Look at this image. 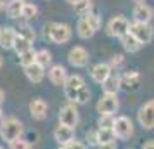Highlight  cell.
I'll list each match as a JSON object with an SVG mask.
<instances>
[{
	"mask_svg": "<svg viewBox=\"0 0 154 149\" xmlns=\"http://www.w3.org/2000/svg\"><path fill=\"white\" fill-rule=\"evenodd\" d=\"M66 2H68V4H69L71 7H73V5H75V4H78V2H80V0H66Z\"/></svg>",
	"mask_w": 154,
	"mask_h": 149,
	"instance_id": "cell-39",
	"label": "cell"
},
{
	"mask_svg": "<svg viewBox=\"0 0 154 149\" xmlns=\"http://www.w3.org/2000/svg\"><path fill=\"white\" fill-rule=\"evenodd\" d=\"M16 36H17V29L12 26H4L0 29V47L4 50H12Z\"/></svg>",
	"mask_w": 154,
	"mask_h": 149,
	"instance_id": "cell-18",
	"label": "cell"
},
{
	"mask_svg": "<svg viewBox=\"0 0 154 149\" xmlns=\"http://www.w3.org/2000/svg\"><path fill=\"white\" fill-rule=\"evenodd\" d=\"M4 102H5V92L0 88V107H2V104H4Z\"/></svg>",
	"mask_w": 154,
	"mask_h": 149,
	"instance_id": "cell-38",
	"label": "cell"
},
{
	"mask_svg": "<svg viewBox=\"0 0 154 149\" xmlns=\"http://www.w3.org/2000/svg\"><path fill=\"white\" fill-rule=\"evenodd\" d=\"M24 4H26V0H9L7 4H5L7 17H11V19H19Z\"/></svg>",
	"mask_w": 154,
	"mask_h": 149,
	"instance_id": "cell-22",
	"label": "cell"
},
{
	"mask_svg": "<svg viewBox=\"0 0 154 149\" xmlns=\"http://www.w3.org/2000/svg\"><path fill=\"white\" fill-rule=\"evenodd\" d=\"M99 149H118V146H116V142H109V144H102V146H99Z\"/></svg>",
	"mask_w": 154,
	"mask_h": 149,
	"instance_id": "cell-37",
	"label": "cell"
},
{
	"mask_svg": "<svg viewBox=\"0 0 154 149\" xmlns=\"http://www.w3.org/2000/svg\"><path fill=\"white\" fill-rule=\"evenodd\" d=\"M112 132L119 141H130L135 135V125H133L132 118H128L125 114L116 116L114 118V125H112Z\"/></svg>",
	"mask_w": 154,
	"mask_h": 149,
	"instance_id": "cell-5",
	"label": "cell"
},
{
	"mask_svg": "<svg viewBox=\"0 0 154 149\" xmlns=\"http://www.w3.org/2000/svg\"><path fill=\"white\" fill-rule=\"evenodd\" d=\"M100 24H102V19L100 16L95 14V12H90L88 16H83L80 17L76 23V35L83 40H88L100 29Z\"/></svg>",
	"mask_w": 154,
	"mask_h": 149,
	"instance_id": "cell-3",
	"label": "cell"
},
{
	"mask_svg": "<svg viewBox=\"0 0 154 149\" xmlns=\"http://www.w3.org/2000/svg\"><path fill=\"white\" fill-rule=\"evenodd\" d=\"M36 14H38V7L35 4H31V2H26L21 12V19H24V23H29L36 17Z\"/></svg>",
	"mask_w": 154,
	"mask_h": 149,
	"instance_id": "cell-26",
	"label": "cell"
},
{
	"mask_svg": "<svg viewBox=\"0 0 154 149\" xmlns=\"http://www.w3.org/2000/svg\"><path fill=\"white\" fill-rule=\"evenodd\" d=\"M128 31H130V21L121 14L112 16L107 21V24H106V33L109 36H112V38H121Z\"/></svg>",
	"mask_w": 154,
	"mask_h": 149,
	"instance_id": "cell-6",
	"label": "cell"
},
{
	"mask_svg": "<svg viewBox=\"0 0 154 149\" xmlns=\"http://www.w3.org/2000/svg\"><path fill=\"white\" fill-rule=\"evenodd\" d=\"M2 68H4V57L0 56V70H2Z\"/></svg>",
	"mask_w": 154,
	"mask_h": 149,
	"instance_id": "cell-41",
	"label": "cell"
},
{
	"mask_svg": "<svg viewBox=\"0 0 154 149\" xmlns=\"http://www.w3.org/2000/svg\"><path fill=\"white\" fill-rule=\"evenodd\" d=\"M140 149H154V139H149V141H146L142 146H140Z\"/></svg>",
	"mask_w": 154,
	"mask_h": 149,
	"instance_id": "cell-36",
	"label": "cell"
},
{
	"mask_svg": "<svg viewBox=\"0 0 154 149\" xmlns=\"http://www.w3.org/2000/svg\"><path fill=\"white\" fill-rule=\"evenodd\" d=\"M57 120H59V125H64V127H69V128H76L78 123H80V109H78V104H75V102H66L59 109Z\"/></svg>",
	"mask_w": 154,
	"mask_h": 149,
	"instance_id": "cell-4",
	"label": "cell"
},
{
	"mask_svg": "<svg viewBox=\"0 0 154 149\" xmlns=\"http://www.w3.org/2000/svg\"><path fill=\"white\" fill-rule=\"evenodd\" d=\"M0 149H4V147H2V146H0Z\"/></svg>",
	"mask_w": 154,
	"mask_h": 149,
	"instance_id": "cell-44",
	"label": "cell"
},
{
	"mask_svg": "<svg viewBox=\"0 0 154 149\" xmlns=\"http://www.w3.org/2000/svg\"><path fill=\"white\" fill-rule=\"evenodd\" d=\"M100 87H102V92L104 94H114V95H118V92L121 90V75L112 71Z\"/></svg>",
	"mask_w": 154,
	"mask_h": 149,
	"instance_id": "cell-19",
	"label": "cell"
},
{
	"mask_svg": "<svg viewBox=\"0 0 154 149\" xmlns=\"http://www.w3.org/2000/svg\"><path fill=\"white\" fill-rule=\"evenodd\" d=\"M130 33L142 45L151 43L154 38V28L151 26V23H130Z\"/></svg>",
	"mask_w": 154,
	"mask_h": 149,
	"instance_id": "cell-9",
	"label": "cell"
},
{
	"mask_svg": "<svg viewBox=\"0 0 154 149\" xmlns=\"http://www.w3.org/2000/svg\"><path fill=\"white\" fill-rule=\"evenodd\" d=\"M97 137H99V146L116 142V135L112 132V128H97Z\"/></svg>",
	"mask_w": 154,
	"mask_h": 149,
	"instance_id": "cell-25",
	"label": "cell"
},
{
	"mask_svg": "<svg viewBox=\"0 0 154 149\" xmlns=\"http://www.w3.org/2000/svg\"><path fill=\"white\" fill-rule=\"evenodd\" d=\"M140 80H142V76H140L139 71H135V70L126 71V73L121 75V88L126 90V92H133V90L139 88Z\"/></svg>",
	"mask_w": 154,
	"mask_h": 149,
	"instance_id": "cell-15",
	"label": "cell"
},
{
	"mask_svg": "<svg viewBox=\"0 0 154 149\" xmlns=\"http://www.w3.org/2000/svg\"><path fill=\"white\" fill-rule=\"evenodd\" d=\"M132 2H135V4H144L146 0H132Z\"/></svg>",
	"mask_w": 154,
	"mask_h": 149,
	"instance_id": "cell-42",
	"label": "cell"
},
{
	"mask_svg": "<svg viewBox=\"0 0 154 149\" xmlns=\"http://www.w3.org/2000/svg\"><path fill=\"white\" fill-rule=\"evenodd\" d=\"M109 66H111V70H121L123 66H125V56L123 54H112V57L109 59Z\"/></svg>",
	"mask_w": 154,
	"mask_h": 149,
	"instance_id": "cell-33",
	"label": "cell"
},
{
	"mask_svg": "<svg viewBox=\"0 0 154 149\" xmlns=\"http://www.w3.org/2000/svg\"><path fill=\"white\" fill-rule=\"evenodd\" d=\"M9 149H33V146H31L29 141L19 137V139H16V141L9 142Z\"/></svg>",
	"mask_w": 154,
	"mask_h": 149,
	"instance_id": "cell-34",
	"label": "cell"
},
{
	"mask_svg": "<svg viewBox=\"0 0 154 149\" xmlns=\"http://www.w3.org/2000/svg\"><path fill=\"white\" fill-rule=\"evenodd\" d=\"M43 33H45V36H47L52 43H56V45H64V43H68L71 40L73 29H71V26L68 23L50 21V23L45 24Z\"/></svg>",
	"mask_w": 154,
	"mask_h": 149,
	"instance_id": "cell-1",
	"label": "cell"
},
{
	"mask_svg": "<svg viewBox=\"0 0 154 149\" xmlns=\"http://www.w3.org/2000/svg\"><path fill=\"white\" fill-rule=\"evenodd\" d=\"M19 64H21L23 68H26V66H31V64H35V57H36V50L35 49H29L26 52H23L19 54Z\"/></svg>",
	"mask_w": 154,
	"mask_h": 149,
	"instance_id": "cell-27",
	"label": "cell"
},
{
	"mask_svg": "<svg viewBox=\"0 0 154 149\" xmlns=\"http://www.w3.org/2000/svg\"><path fill=\"white\" fill-rule=\"evenodd\" d=\"M85 146L90 147H97L99 146V137H97V130H87L85 132Z\"/></svg>",
	"mask_w": 154,
	"mask_h": 149,
	"instance_id": "cell-31",
	"label": "cell"
},
{
	"mask_svg": "<svg viewBox=\"0 0 154 149\" xmlns=\"http://www.w3.org/2000/svg\"><path fill=\"white\" fill-rule=\"evenodd\" d=\"M114 118H116V116H112V114H100L99 120H97V127L99 128H112Z\"/></svg>",
	"mask_w": 154,
	"mask_h": 149,
	"instance_id": "cell-32",
	"label": "cell"
},
{
	"mask_svg": "<svg viewBox=\"0 0 154 149\" xmlns=\"http://www.w3.org/2000/svg\"><path fill=\"white\" fill-rule=\"evenodd\" d=\"M33 49L31 47V42H28L26 38H23V36H16V42H14V47H12V50H16V54L19 56V54H23V52H26V50Z\"/></svg>",
	"mask_w": 154,
	"mask_h": 149,
	"instance_id": "cell-29",
	"label": "cell"
},
{
	"mask_svg": "<svg viewBox=\"0 0 154 149\" xmlns=\"http://www.w3.org/2000/svg\"><path fill=\"white\" fill-rule=\"evenodd\" d=\"M5 9V0H0V11H4Z\"/></svg>",
	"mask_w": 154,
	"mask_h": 149,
	"instance_id": "cell-40",
	"label": "cell"
},
{
	"mask_svg": "<svg viewBox=\"0 0 154 149\" xmlns=\"http://www.w3.org/2000/svg\"><path fill=\"white\" fill-rule=\"evenodd\" d=\"M52 135H54V141L59 146H64V144H69V142L75 141V128L64 127V125H57L54 128Z\"/></svg>",
	"mask_w": 154,
	"mask_h": 149,
	"instance_id": "cell-17",
	"label": "cell"
},
{
	"mask_svg": "<svg viewBox=\"0 0 154 149\" xmlns=\"http://www.w3.org/2000/svg\"><path fill=\"white\" fill-rule=\"evenodd\" d=\"M111 73H112V70H111V66H109V63H97V64L92 66L90 76H92V80H94L95 83L102 85Z\"/></svg>",
	"mask_w": 154,
	"mask_h": 149,
	"instance_id": "cell-16",
	"label": "cell"
},
{
	"mask_svg": "<svg viewBox=\"0 0 154 149\" xmlns=\"http://www.w3.org/2000/svg\"><path fill=\"white\" fill-rule=\"evenodd\" d=\"M23 132H24V125L16 116H4V120L0 121V139L7 144L23 137Z\"/></svg>",
	"mask_w": 154,
	"mask_h": 149,
	"instance_id": "cell-2",
	"label": "cell"
},
{
	"mask_svg": "<svg viewBox=\"0 0 154 149\" xmlns=\"http://www.w3.org/2000/svg\"><path fill=\"white\" fill-rule=\"evenodd\" d=\"M73 11H75L80 17L88 16L90 12H94V0H80L78 4L73 5Z\"/></svg>",
	"mask_w": 154,
	"mask_h": 149,
	"instance_id": "cell-23",
	"label": "cell"
},
{
	"mask_svg": "<svg viewBox=\"0 0 154 149\" xmlns=\"http://www.w3.org/2000/svg\"><path fill=\"white\" fill-rule=\"evenodd\" d=\"M17 35L23 36V38H26L28 42H35V38H36V33H35V29L29 26L28 23H24L23 26H19V29H17Z\"/></svg>",
	"mask_w": 154,
	"mask_h": 149,
	"instance_id": "cell-30",
	"label": "cell"
},
{
	"mask_svg": "<svg viewBox=\"0 0 154 149\" xmlns=\"http://www.w3.org/2000/svg\"><path fill=\"white\" fill-rule=\"evenodd\" d=\"M47 78L52 85L56 87H64L66 78H68V71L63 64H50L49 71H47Z\"/></svg>",
	"mask_w": 154,
	"mask_h": 149,
	"instance_id": "cell-13",
	"label": "cell"
},
{
	"mask_svg": "<svg viewBox=\"0 0 154 149\" xmlns=\"http://www.w3.org/2000/svg\"><path fill=\"white\" fill-rule=\"evenodd\" d=\"M133 23H151L154 17V9L149 4H135V7L132 11Z\"/></svg>",
	"mask_w": 154,
	"mask_h": 149,
	"instance_id": "cell-14",
	"label": "cell"
},
{
	"mask_svg": "<svg viewBox=\"0 0 154 149\" xmlns=\"http://www.w3.org/2000/svg\"><path fill=\"white\" fill-rule=\"evenodd\" d=\"M119 42H121V47L125 49V52H130V54H135V52H139V50L142 49V43H140L130 31H128L126 35L121 36Z\"/></svg>",
	"mask_w": 154,
	"mask_h": 149,
	"instance_id": "cell-21",
	"label": "cell"
},
{
	"mask_svg": "<svg viewBox=\"0 0 154 149\" xmlns=\"http://www.w3.org/2000/svg\"><path fill=\"white\" fill-rule=\"evenodd\" d=\"M4 120V114H2V107H0V121Z\"/></svg>",
	"mask_w": 154,
	"mask_h": 149,
	"instance_id": "cell-43",
	"label": "cell"
},
{
	"mask_svg": "<svg viewBox=\"0 0 154 149\" xmlns=\"http://www.w3.org/2000/svg\"><path fill=\"white\" fill-rule=\"evenodd\" d=\"M88 61H90L88 50L85 49V47H82V45H75L68 52V63L73 68H85L88 64Z\"/></svg>",
	"mask_w": 154,
	"mask_h": 149,
	"instance_id": "cell-11",
	"label": "cell"
},
{
	"mask_svg": "<svg viewBox=\"0 0 154 149\" xmlns=\"http://www.w3.org/2000/svg\"><path fill=\"white\" fill-rule=\"evenodd\" d=\"M0 29H2V26H0Z\"/></svg>",
	"mask_w": 154,
	"mask_h": 149,
	"instance_id": "cell-45",
	"label": "cell"
},
{
	"mask_svg": "<svg viewBox=\"0 0 154 149\" xmlns=\"http://www.w3.org/2000/svg\"><path fill=\"white\" fill-rule=\"evenodd\" d=\"M28 109H29L31 118L36 121H43V120H47V116H49V104L42 97H35V99L29 101Z\"/></svg>",
	"mask_w": 154,
	"mask_h": 149,
	"instance_id": "cell-12",
	"label": "cell"
},
{
	"mask_svg": "<svg viewBox=\"0 0 154 149\" xmlns=\"http://www.w3.org/2000/svg\"><path fill=\"white\" fill-rule=\"evenodd\" d=\"M23 70H24V75H26L28 82H31V83H42L43 78H45V68L38 66L36 63L31 64V66H26Z\"/></svg>",
	"mask_w": 154,
	"mask_h": 149,
	"instance_id": "cell-20",
	"label": "cell"
},
{
	"mask_svg": "<svg viewBox=\"0 0 154 149\" xmlns=\"http://www.w3.org/2000/svg\"><path fill=\"white\" fill-rule=\"evenodd\" d=\"M82 87H85V78L82 75H68L66 83L63 87L68 102H75V99H76V95H78V90Z\"/></svg>",
	"mask_w": 154,
	"mask_h": 149,
	"instance_id": "cell-10",
	"label": "cell"
},
{
	"mask_svg": "<svg viewBox=\"0 0 154 149\" xmlns=\"http://www.w3.org/2000/svg\"><path fill=\"white\" fill-rule=\"evenodd\" d=\"M119 109V99L118 95H114V94H102L100 97H99L97 104H95V111L100 114H114L118 113Z\"/></svg>",
	"mask_w": 154,
	"mask_h": 149,
	"instance_id": "cell-7",
	"label": "cell"
},
{
	"mask_svg": "<svg viewBox=\"0 0 154 149\" xmlns=\"http://www.w3.org/2000/svg\"><path fill=\"white\" fill-rule=\"evenodd\" d=\"M137 121L144 130H154V99H149L139 107Z\"/></svg>",
	"mask_w": 154,
	"mask_h": 149,
	"instance_id": "cell-8",
	"label": "cell"
},
{
	"mask_svg": "<svg viewBox=\"0 0 154 149\" xmlns=\"http://www.w3.org/2000/svg\"><path fill=\"white\" fill-rule=\"evenodd\" d=\"M57 149H87V146H85L83 142H80V141H75L69 142V144H64V146H59Z\"/></svg>",
	"mask_w": 154,
	"mask_h": 149,
	"instance_id": "cell-35",
	"label": "cell"
},
{
	"mask_svg": "<svg viewBox=\"0 0 154 149\" xmlns=\"http://www.w3.org/2000/svg\"><path fill=\"white\" fill-rule=\"evenodd\" d=\"M35 63L42 68H47L52 64V52L49 49H38L36 50V57H35Z\"/></svg>",
	"mask_w": 154,
	"mask_h": 149,
	"instance_id": "cell-24",
	"label": "cell"
},
{
	"mask_svg": "<svg viewBox=\"0 0 154 149\" xmlns=\"http://www.w3.org/2000/svg\"><path fill=\"white\" fill-rule=\"evenodd\" d=\"M90 97H92V90L85 85V87H82V88L78 90V95H76V99H75V104H78V106L88 104V102H90Z\"/></svg>",
	"mask_w": 154,
	"mask_h": 149,
	"instance_id": "cell-28",
	"label": "cell"
}]
</instances>
